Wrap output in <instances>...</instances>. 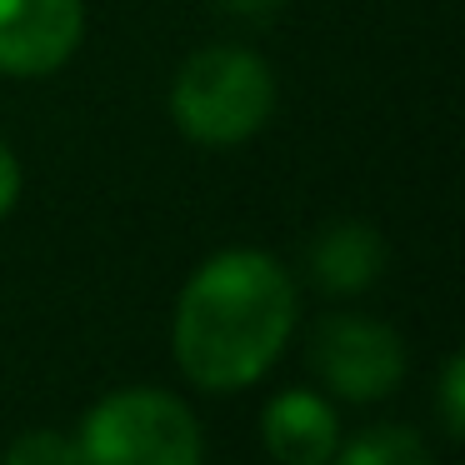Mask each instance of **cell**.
<instances>
[{
  "label": "cell",
  "instance_id": "cell-2",
  "mask_svg": "<svg viewBox=\"0 0 465 465\" xmlns=\"http://www.w3.org/2000/svg\"><path fill=\"white\" fill-rule=\"evenodd\" d=\"M275 75L255 51L205 45L181 65L171 85V115L195 145H241L271 121Z\"/></svg>",
  "mask_w": 465,
  "mask_h": 465
},
{
  "label": "cell",
  "instance_id": "cell-3",
  "mask_svg": "<svg viewBox=\"0 0 465 465\" xmlns=\"http://www.w3.org/2000/svg\"><path fill=\"white\" fill-rule=\"evenodd\" d=\"M81 465H201L205 435L191 405L171 391H115L75 435Z\"/></svg>",
  "mask_w": 465,
  "mask_h": 465
},
{
  "label": "cell",
  "instance_id": "cell-9",
  "mask_svg": "<svg viewBox=\"0 0 465 465\" xmlns=\"http://www.w3.org/2000/svg\"><path fill=\"white\" fill-rule=\"evenodd\" d=\"M5 465H81V450H75V435L25 430V435H15V440H11Z\"/></svg>",
  "mask_w": 465,
  "mask_h": 465
},
{
  "label": "cell",
  "instance_id": "cell-5",
  "mask_svg": "<svg viewBox=\"0 0 465 465\" xmlns=\"http://www.w3.org/2000/svg\"><path fill=\"white\" fill-rule=\"evenodd\" d=\"M85 31L81 0H0V75H51Z\"/></svg>",
  "mask_w": 465,
  "mask_h": 465
},
{
  "label": "cell",
  "instance_id": "cell-6",
  "mask_svg": "<svg viewBox=\"0 0 465 465\" xmlns=\"http://www.w3.org/2000/svg\"><path fill=\"white\" fill-rule=\"evenodd\" d=\"M261 430L281 465H331L335 445H341V420H335L331 401L311 391H281L265 405Z\"/></svg>",
  "mask_w": 465,
  "mask_h": 465
},
{
  "label": "cell",
  "instance_id": "cell-8",
  "mask_svg": "<svg viewBox=\"0 0 465 465\" xmlns=\"http://www.w3.org/2000/svg\"><path fill=\"white\" fill-rule=\"evenodd\" d=\"M331 465H430V450L411 425H371L335 445Z\"/></svg>",
  "mask_w": 465,
  "mask_h": 465
},
{
  "label": "cell",
  "instance_id": "cell-1",
  "mask_svg": "<svg viewBox=\"0 0 465 465\" xmlns=\"http://www.w3.org/2000/svg\"><path fill=\"white\" fill-rule=\"evenodd\" d=\"M295 331V281L265 251L235 245L191 275L171 325V351L201 391L255 385Z\"/></svg>",
  "mask_w": 465,
  "mask_h": 465
},
{
  "label": "cell",
  "instance_id": "cell-11",
  "mask_svg": "<svg viewBox=\"0 0 465 465\" xmlns=\"http://www.w3.org/2000/svg\"><path fill=\"white\" fill-rule=\"evenodd\" d=\"M21 185H25V175H21V161H15V151L5 141H0V221L15 211V201H21Z\"/></svg>",
  "mask_w": 465,
  "mask_h": 465
},
{
  "label": "cell",
  "instance_id": "cell-10",
  "mask_svg": "<svg viewBox=\"0 0 465 465\" xmlns=\"http://www.w3.org/2000/svg\"><path fill=\"white\" fill-rule=\"evenodd\" d=\"M460 385H465V361L450 355L445 371H440V420H445V430H450V440H460V430H465V395H460Z\"/></svg>",
  "mask_w": 465,
  "mask_h": 465
},
{
  "label": "cell",
  "instance_id": "cell-7",
  "mask_svg": "<svg viewBox=\"0 0 465 465\" xmlns=\"http://www.w3.org/2000/svg\"><path fill=\"white\" fill-rule=\"evenodd\" d=\"M385 271V241L361 221H335L311 241V275L325 295H355Z\"/></svg>",
  "mask_w": 465,
  "mask_h": 465
},
{
  "label": "cell",
  "instance_id": "cell-4",
  "mask_svg": "<svg viewBox=\"0 0 465 465\" xmlns=\"http://www.w3.org/2000/svg\"><path fill=\"white\" fill-rule=\"evenodd\" d=\"M315 375L345 401H381L405 381V345L385 321L331 315L311 341Z\"/></svg>",
  "mask_w": 465,
  "mask_h": 465
},
{
  "label": "cell",
  "instance_id": "cell-12",
  "mask_svg": "<svg viewBox=\"0 0 465 465\" xmlns=\"http://www.w3.org/2000/svg\"><path fill=\"white\" fill-rule=\"evenodd\" d=\"M221 5V15H231V21H245V25H265L281 15L285 0H215Z\"/></svg>",
  "mask_w": 465,
  "mask_h": 465
}]
</instances>
